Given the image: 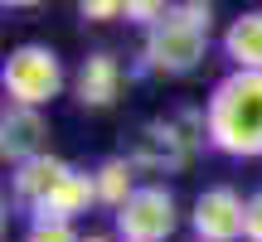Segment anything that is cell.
I'll return each mask as SVG.
<instances>
[{
	"label": "cell",
	"mask_w": 262,
	"mask_h": 242,
	"mask_svg": "<svg viewBox=\"0 0 262 242\" xmlns=\"http://www.w3.org/2000/svg\"><path fill=\"white\" fill-rule=\"evenodd\" d=\"M209 146L233 160H262V73L228 68L204 97Z\"/></svg>",
	"instance_id": "6da1fadb"
},
{
	"label": "cell",
	"mask_w": 262,
	"mask_h": 242,
	"mask_svg": "<svg viewBox=\"0 0 262 242\" xmlns=\"http://www.w3.org/2000/svg\"><path fill=\"white\" fill-rule=\"evenodd\" d=\"M209 39H214V5L209 0H180L141 39V68L160 78H185L209 58Z\"/></svg>",
	"instance_id": "7a4b0ae2"
},
{
	"label": "cell",
	"mask_w": 262,
	"mask_h": 242,
	"mask_svg": "<svg viewBox=\"0 0 262 242\" xmlns=\"http://www.w3.org/2000/svg\"><path fill=\"white\" fill-rule=\"evenodd\" d=\"M199 146H209V121L204 107H180L170 116H156L131 136L126 160L141 175H175L199 155Z\"/></svg>",
	"instance_id": "3957f363"
},
{
	"label": "cell",
	"mask_w": 262,
	"mask_h": 242,
	"mask_svg": "<svg viewBox=\"0 0 262 242\" xmlns=\"http://www.w3.org/2000/svg\"><path fill=\"white\" fill-rule=\"evenodd\" d=\"M63 83H68L63 58H58L49 44L10 49L5 68H0V87H5L10 107H29V112H44V107L63 92Z\"/></svg>",
	"instance_id": "277c9868"
},
{
	"label": "cell",
	"mask_w": 262,
	"mask_h": 242,
	"mask_svg": "<svg viewBox=\"0 0 262 242\" xmlns=\"http://www.w3.org/2000/svg\"><path fill=\"white\" fill-rule=\"evenodd\" d=\"M122 242H165L180 228V204L165 184H141L122 213H112Z\"/></svg>",
	"instance_id": "5b68a950"
},
{
	"label": "cell",
	"mask_w": 262,
	"mask_h": 242,
	"mask_svg": "<svg viewBox=\"0 0 262 242\" xmlns=\"http://www.w3.org/2000/svg\"><path fill=\"white\" fill-rule=\"evenodd\" d=\"M189 228H194V242H243L248 199L233 184H209L189 208Z\"/></svg>",
	"instance_id": "8992f818"
},
{
	"label": "cell",
	"mask_w": 262,
	"mask_h": 242,
	"mask_svg": "<svg viewBox=\"0 0 262 242\" xmlns=\"http://www.w3.org/2000/svg\"><path fill=\"white\" fill-rule=\"evenodd\" d=\"M122 87H126L122 58L107 54V49L88 54L83 63H78V73H73V97H78V107H88V112H107V107H117Z\"/></svg>",
	"instance_id": "52a82bcc"
},
{
	"label": "cell",
	"mask_w": 262,
	"mask_h": 242,
	"mask_svg": "<svg viewBox=\"0 0 262 242\" xmlns=\"http://www.w3.org/2000/svg\"><path fill=\"white\" fill-rule=\"evenodd\" d=\"M93 204H97V179H93V170H78L73 165L34 208H29V223H73V218L88 213Z\"/></svg>",
	"instance_id": "ba28073f"
},
{
	"label": "cell",
	"mask_w": 262,
	"mask_h": 242,
	"mask_svg": "<svg viewBox=\"0 0 262 242\" xmlns=\"http://www.w3.org/2000/svg\"><path fill=\"white\" fill-rule=\"evenodd\" d=\"M0 155L10 165H29V160L49 155V121L44 112H29V107H10L5 102V116H0Z\"/></svg>",
	"instance_id": "9c48e42d"
},
{
	"label": "cell",
	"mask_w": 262,
	"mask_h": 242,
	"mask_svg": "<svg viewBox=\"0 0 262 242\" xmlns=\"http://www.w3.org/2000/svg\"><path fill=\"white\" fill-rule=\"evenodd\" d=\"M224 58L233 63V73H262V10H243L228 19L224 39H219Z\"/></svg>",
	"instance_id": "30bf717a"
},
{
	"label": "cell",
	"mask_w": 262,
	"mask_h": 242,
	"mask_svg": "<svg viewBox=\"0 0 262 242\" xmlns=\"http://www.w3.org/2000/svg\"><path fill=\"white\" fill-rule=\"evenodd\" d=\"M68 170H73V165H68V160H58V155H39V160H29V165H19L15 175H10V194H15V204L34 208L39 199H44L49 189L68 175Z\"/></svg>",
	"instance_id": "8fae6325"
},
{
	"label": "cell",
	"mask_w": 262,
	"mask_h": 242,
	"mask_svg": "<svg viewBox=\"0 0 262 242\" xmlns=\"http://www.w3.org/2000/svg\"><path fill=\"white\" fill-rule=\"evenodd\" d=\"M141 170L131 165L126 155H107L102 165L93 170V179H97V204L102 208H112V213H122V208L131 204V194H136L141 189Z\"/></svg>",
	"instance_id": "7c38bea8"
},
{
	"label": "cell",
	"mask_w": 262,
	"mask_h": 242,
	"mask_svg": "<svg viewBox=\"0 0 262 242\" xmlns=\"http://www.w3.org/2000/svg\"><path fill=\"white\" fill-rule=\"evenodd\" d=\"M165 15H170L165 0H126V25H141L146 34H150V29H156Z\"/></svg>",
	"instance_id": "4fadbf2b"
},
{
	"label": "cell",
	"mask_w": 262,
	"mask_h": 242,
	"mask_svg": "<svg viewBox=\"0 0 262 242\" xmlns=\"http://www.w3.org/2000/svg\"><path fill=\"white\" fill-rule=\"evenodd\" d=\"M25 242H83V233L73 223H29Z\"/></svg>",
	"instance_id": "5bb4252c"
},
{
	"label": "cell",
	"mask_w": 262,
	"mask_h": 242,
	"mask_svg": "<svg viewBox=\"0 0 262 242\" xmlns=\"http://www.w3.org/2000/svg\"><path fill=\"white\" fill-rule=\"evenodd\" d=\"M78 15L93 19V25H107V19H126V0H83Z\"/></svg>",
	"instance_id": "9a60e30c"
},
{
	"label": "cell",
	"mask_w": 262,
	"mask_h": 242,
	"mask_svg": "<svg viewBox=\"0 0 262 242\" xmlns=\"http://www.w3.org/2000/svg\"><path fill=\"white\" fill-rule=\"evenodd\" d=\"M243 242H262V189L248 194V228H243Z\"/></svg>",
	"instance_id": "2e32d148"
},
{
	"label": "cell",
	"mask_w": 262,
	"mask_h": 242,
	"mask_svg": "<svg viewBox=\"0 0 262 242\" xmlns=\"http://www.w3.org/2000/svg\"><path fill=\"white\" fill-rule=\"evenodd\" d=\"M83 242H112V237H107V233H88Z\"/></svg>",
	"instance_id": "e0dca14e"
}]
</instances>
